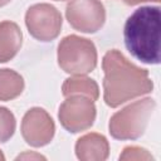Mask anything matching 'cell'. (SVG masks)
Returning a JSON list of instances; mask_svg holds the SVG:
<instances>
[{"instance_id":"obj_19","label":"cell","mask_w":161,"mask_h":161,"mask_svg":"<svg viewBox=\"0 0 161 161\" xmlns=\"http://www.w3.org/2000/svg\"><path fill=\"white\" fill-rule=\"evenodd\" d=\"M55 1H65V0H55Z\"/></svg>"},{"instance_id":"obj_7","label":"cell","mask_w":161,"mask_h":161,"mask_svg":"<svg viewBox=\"0 0 161 161\" xmlns=\"http://www.w3.org/2000/svg\"><path fill=\"white\" fill-rule=\"evenodd\" d=\"M69 25L86 34L97 33L106 21V10L99 0H70L65 8Z\"/></svg>"},{"instance_id":"obj_18","label":"cell","mask_w":161,"mask_h":161,"mask_svg":"<svg viewBox=\"0 0 161 161\" xmlns=\"http://www.w3.org/2000/svg\"><path fill=\"white\" fill-rule=\"evenodd\" d=\"M5 160V156H4V153L1 152V150H0V161H4Z\"/></svg>"},{"instance_id":"obj_4","label":"cell","mask_w":161,"mask_h":161,"mask_svg":"<svg viewBox=\"0 0 161 161\" xmlns=\"http://www.w3.org/2000/svg\"><path fill=\"white\" fill-rule=\"evenodd\" d=\"M58 64L72 75H86L97 67V49L92 40L75 34L64 36L58 44Z\"/></svg>"},{"instance_id":"obj_15","label":"cell","mask_w":161,"mask_h":161,"mask_svg":"<svg viewBox=\"0 0 161 161\" xmlns=\"http://www.w3.org/2000/svg\"><path fill=\"white\" fill-rule=\"evenodd\" d=\"M20 158H35V160H45L44 156L39 155V153H29V152H25V153H21L19 156H16V160H20Z\"/></svg>"},{"instance_id":"obj_13","label":"cell","mask_w":161,"mask_h":161,"mask_svg":"<svg viewBox=\"0 0 161 161\" xmlns=\"http://www.w3.org/2000/svg\"><path fill=\"white\" fill-rule=\"evenodd\" d=\"M16 128V119L14 113L6 108L0 106V143L9 141Z\"/></svg>"},{"instance_id":"obj_10","label":"cell","mask_w":161,"mask_h":161,"mask_svg":"<svg viewBox=\"0 0 161 161\" xmlns=\"http://www.w3.org/2000/svg\"><path fill=\"white\" fill-rule=\"evenodd\" d=\"M23 33L19 25L10 20L0 23V63L11 60L21 48Z\"/></svg>"},{"instance_id":"obj_9","label":"cell","mask_w":161,"mask_h":161,"mask_svg":"<svg viewBox=\"0 0 161 161\" xmlns=\"http://www.w3.org/2000/svg\"><path fill=\"white\" fill-rule=\"evenodd\" d=\"M74 150L80 161H104L109 155V143L103 135L91 132L77 140Z\"/></svg>"},{"instance_id":"obj_11","label":"cell","mask_w":161,"mask_h":161,"mask_svg":"<svg viewBox=\"0 0 161 161\" xmlns=\"http://www.w3.org/2000/svg\"><path fill=\"white\" fill-rule=\"evenodd\" d=\"M62 93L64 97L84 96L94 102L99 97V88L94 79L86 75H74L64 80L62 86Z\"/></svg>"},{"instance_id":"obj_16","label":"cell","mask_w":161,"mask_h":161,"mask_svg":"<svg viewBox=\"0 0 161 161\" xmlns=\"http://www.w3.org/2000/svg\"><path fill=\"white\" fill-rule=\"evenodd\" d=\"M125 4H127V5H138V4H141V3H146V1H155V3H158L160 0H122Z\"/></svg>"},{"instance_id":"obj_17","label":"cell","mask_w":161,"mask_h":161,"mask_svg":"<svg viewBox=\"0 0 161 161\" xmlns=\"http://www.w3.org/2000/svg\"><path fill=\"white\" fill-rule=\"evenodd\" d=\"M10 1H11V0H0V8H1V6H5V5H8Z\"/></svg>"},{"instance_id":"obj_12","label":"cell","mask_w":161,"mask_h":161,"mask_svg":"<svg viewBox=\"0 0 161 161\" xmlns=\"http://www.w3.org/2000/svg\"><path fill=\"white\" fill-rule=\"evenodd\" d=\"M24 91L23 77L9 68L0 69V101L8 102L19 97Z\"/></svg>"},{"instance_id":"obj_5","label":"cell","mask_w":161,"mask_h":161,"mask_svg":"<svg viewBox=\"0 0 161 161\" xmlns=\"http://www.w3.org/2000/svg\"><path fill=\"white\" fill-rule=\"evenodd\" d=\"M62 24L60 11L47 3L34 4L25 13V25L29 34L43 43L54 40L60 34Z\"/></svg>"},{"instance_id":"obj_1","label":"cell","mask_w":161,"mask_h":161,"mask_svg":"<svg viewBox=\"0 0 161 161\" xmlns=\"http://www.w3.org/2000/svg\"><path fill=\"white\" fill-rule=\"evenodd\" d=\"M102 68L104 72L103 99L111 108L148 94L153 89L148 70L131 63L117 49H111L104 54Z\"/></svg>"},{"instance_id":"obj_3","label":"cell","mask_w":161,"mask_h":161,"mask_svg":"<svg viewBox=\"0 0 161 161\" xmlns=\"http://www.w3.org/2000/svg\"><path fill=\"white\" fill-rule=\"evenodd\" d=\"M155 108L156 102L150 97L135 101L123 107L109 119L108 130L111 136L121 141L140 138L145 133Z\"/></svg>"},{"instance_id":"obj_14","label":"cell","mask_w":161,"mask_h":161,"mask_svg":"<svg viewBox=\"0 0 161 161\" xmlns=\"http://www.w3.org/2000/svg\"><path fill=\"white\" fill-rule=\"evenodd\" d=\"M119 160L125 161H146V160H153L152 155L143 147L138 146H127L123 148L122 153L119 155Z\"/></svg>"},{"instance_id":"obj_6","label":"cell","mask_w":161,"mask_h":161,"mask_svg":"<svg viewBox=\"0 0 161 161\" xmlns=\"http://www.w3.org/2000/svg\"><path fill=\"white\" fill-rule=\"evenodd\" d=\"M65 98L58 112L62 127L70 133H78L91 128L97 116L94 102L84 96H69Z\"/></svg>"},{"instance_id":"obj_2","label":"cell","mask_w":161,"mask_h":161,"mask_svg":"<svg viewBox=\"0 0 161 161\" xmlns=\"http://www.w3.org/2000/svg\"><path fill=\"white\" fill-rule=\"evenodd\" d=\"M161 13L158 6H141L126 20L123 39L127 50L145 64L160 63Z\"/></svg>"},{"instance_id":"obj_8","label":"cell","mask_w":161,"mask_h":161,"mask_svg":"<svg viewBox=\"0 0 161 161\" xmlns=\"http://www.w3.org/2000/svg\"><path fill=\"white\" fill-rule=\"evenodd\" d=\"M55 125L50 114L40 107H33L21 119V136L31 147H43L53 140Z\"/></svg>"}]
</instances>
